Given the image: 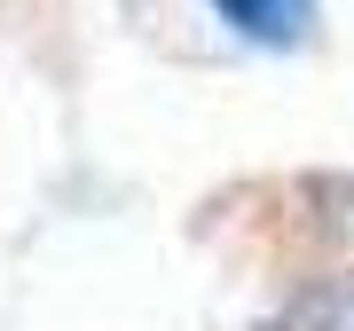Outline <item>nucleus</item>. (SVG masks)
<instances>
[{
	"label": "nucleus",
	"instance_id": "obj_1",
	"mask_svg": "<svg viewBox=\"0 0 354 331\" xmlns=\"http://www.w3.org/2000/svg\"><path fill=\"white\" fill-rule=\"evenodd\" d=\"M213 8L260 48H299L307 24H315V0H213Z\"/></svg>",
	"mask_w": 354,
	"mask_h": 331
}]
</instances>
